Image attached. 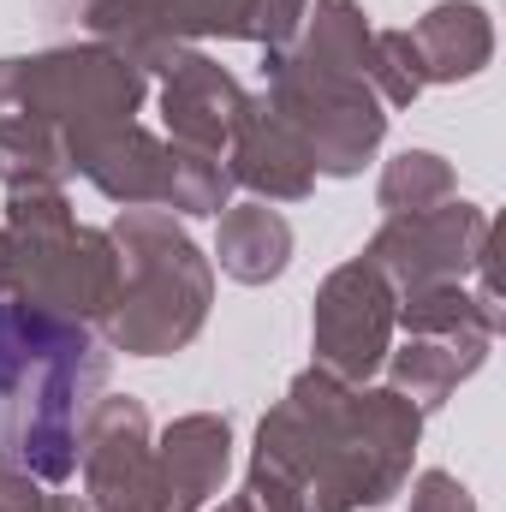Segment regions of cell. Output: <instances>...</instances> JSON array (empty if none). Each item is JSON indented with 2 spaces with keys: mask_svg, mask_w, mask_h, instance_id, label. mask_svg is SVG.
I'll list each match as a JSON object with an SVG mask.
<instances>
[{
  "mask_svg": "<svg viewBox=\"0 0 506 512\" xmlns=\"http://www.w3.org/2000/svg\"><path fill=\"white\" fill-rule=\"evenodd\" d=\"M393 328H405V334H435V340H459V334H489V340H501L506 316H501V304L465 292V280H447V286L399 292Z\"/></svg>",
  "mask_w": 506,
  "mask_h": 512,
  "instance_id": "18",
  "label": "cell"
},
{
  "mask_svg": "<svg viewBox=\"0 0 506 512\" xmlns=\"http://www.w3.org/2000/svg\"><path fill=\"white\" fill-rule=\"evenodd\" d=\"M233 507L239 512H304V489L280 471V465H268V459H251V471H245V489L233 495Z\"/></svg>",
  "mask_w": 506,
  "mask_h": 512,
  "instance_id": "23",
  "label": "cell"
},
{
  "mask_svg": "<svg viewBox=\"0 0 506 512\" xmlns=\"http://www.w3.org/2000/svg\"><path fill=\"white\" fill-rule=\"evenodd\" d=\"M417 447L423 411L405 393L340 382L310 364L256 423L251 459L280 465L304 489V512H364L387 507L411 483Z\"/></svg>",
  "mask_w": 506,
  "mask_h": 512,
  "instance_id": "1",
  "label": "cell"
},
{
  "mask_svg": "<svg viewBox=\"0 0 506 512\" xmlns=\"http://www.w3.org/2000/svg\"><path fill=\"white\" fill-rule=\"evenodd\" d=\"M42 512H90V507H84V495H48Z\"/></svg>",
  "mask_w": 506,
  "mask_h": 512,
  "instance_id": "27",
  "label": "cell"
},
{
  "mask_svg": "<svg viewBox=\"0 0 506 512\" xmlns=\"http://www.w3.org/2000/svg\"><path fill=\"white\" fill-rule=\"evenodd\" d=\"M364 78H370V90L381 96V108H411V102L429 90L411 30H376V36H370V66H364Z\"/></svg>",
  "mask_w": 506,
  "mask_h": 512,
  "instance_id": "22",
  "label": "cell"
},
{
  "mask_svg": "<svg viewBox=\"0 0 506 512\" xmlns=\"http://www.w3.org/2000/svg\"><path fill=\"white\" fill-rule=\"evenodd\" d=\"M42 501H48V483L0 465V512H42Z\"/></svg>",
  "mask_w": 506,
  "mask_h": 512,
  "instance_id": "26",
  "label": "cell"
},
{
  "mask_svg": "<svg viewBox=\"0 0 506 512\" xmlns=\"http://www.w3.org/2000/svg\"><path fill=\"white\" fill-rule=\"evenodd\" d=\"M489 251H495L489 209L447 197L441 209H423V215H387L381 233L358 256L376 262L393 292H417V286L471 280L483 262H495Z\"/></svg>",
  "mask_w": 506,
  "mask_h": 512,
  "instance_id": "7",
  "label": "cell"
},
{
  "mask_svg": "<svg viewBox=\"0 0 506 512\" xmlns=\"http://www.w3.org/2000/svg\"><path fill=\"white\" fill-rule=\"evenodd\" d=\"M393 316H399V292L387 286L376 262H364V256L340 262L316 286V310H310L316 370H328L340 382H370L393 352Z\"/></svg>",
  "mask_w": 506,
  "mask_h": 512,
  "instance_id": "9",
  "label": "cell"
},
{
  "mask_svg": "<svg viewBox=\"0 0 506 512\" xmlns=\"http://www.w3.org/2000/svg\"><path fill=\"white\" fill-rule=\"evenodd\" d=\"M262 78H268V102L310 143L316 173L358 179L364 161H376L381 137H387V108H381V96L370 90V78L340 72V66L304 54L298 42L292 48H274L262 60Z\"/></svg>",
  "mask_w": 506,
  "mask_h": 512,
  "instance_id": "6",
  "label": "cell"
},
{
  "mask_svg": "<svg viewBox=\"0 0 506 512\" xmlns=\"http://www.w3.org/2000/svg\"><path fill=\"white\" fill-rule=\"evenodd\" d=\"M203 512H209V507H203ZM215 512H239V507H233V501H227V507H215Z\"/></svg>",
  "mask_w": 506,
  "mask_h": 512,
  "instance_id": "29",
  "label": "cell"
},
{
  "mask_svg": "<svg viewBox=\"0 0 506 512\" xmlns=\"http://www.w3.org/2000/svg\"><path fill=\"white\" fill-rule=\"evenodd\" d=\"M84 6H90V0H84Z\"/></svg>",
  "mask_w": 506,
  "mask_h": 512,
  "instance_id": "30",
  "label": "cell"
},
{
  "mask_svg": "<svg viewBox=\"0 0 506 512\" xmlns=\"http://www.w3.org/2000/svg\"><path fill=\"white\" fill-rule=\"evenodd\" d=\"M66 179H72V155L54 131L30 126V120H0V185L6 191L66 185Z\"/></svg>",
  "mask_w": 506,
  "mask_h": 512,
  "instance_id": "21",
  "label": "cell"
},
{
  "mask_svg": "<svg viewBox=\"0 0 506 512\" xmlns=\"http://www.w3.org/2000/svg\"><path fill=\"white\" fill-rule=\"evenodd\" d=\"M453 191H459V173H453L447 155H435V149H399L381 167L376 203L387 215H423V209H441Z\"/></svg>",
  "mask_w": 506,
  "mask_h": 512,
  "instance_id": "20",
  "label": "cell"
},
{
  "mask_svg": "<svg viewBox=\"0 0 506 512\" xmlns=\"http://www.w3.org/2000/svg\"><path fill=\"white\" fill-rule=\"evenodd\" d=\"M227 179L245 185L256 203H304L316 191V155L298 137V126L262 96H245L233 137H227Z\"/></svg>",
  "mask_w": 506,
  "mask_h": 512,
  "instance_id": "11",
  "label": "cell"
},
{
  "mask_svg": "<svg viewBox=\"0 0 506 512\" xmlns=\"http://www.w3.org/2000/svg\"><path fill=\"white\" fill-rule=\"evenodd\" d=\"M6 292L66 322H102L120 286V251L102 227H84L60 185L6 191Z\"/></svg>",
  "mask_w": 506,
  "mask_h": 512,
  "instance_id": "4",
  "label": "cell"
},
{
  "mask_svg": "<svg viewBox=\"0 0 506 512\" xmlns=\"http://www.w3.org/2000/svg\"><path fill=\"white\" fill-rule=\"evenodd\" d=\"M239 108H245L239 78L221 60H209L203 48H185L161 78V120H167V143H179V149L227 155Z\"/></svg>",
  "mask_w": 506,
  "mask_h": 512,
  "instance_id": "13",
  "label": "cell"
},
{
  "mask_svg": "<svg viewBox=\"0 0 506 512\" xmlns=\"http://www.w3.org/2000/svg\"><path fill=\"white\" fill-rule=\"evenodd\" d=\"M78 471H84V507L90 512H167L161 465H155V429L143 399L102 393L78 435Z\"/></svg>",
  "mask_w": 506,
  "mask_h": 512,
  "instance_id": "10",
  "label": "cell"
},
{
  "mask_svg": "<svg viewBox=\"0 0 506 512\" xmlns=\"http://www.w3.org/2000/svg\"><path fill=\"white\" fill-rule=\"evenodd\" d=\"M370 36H376V24H370V12H364L358 0H316V6L304 12L298 48L316 54V60H328V66H340V72H358V78H364V66H370Z\"/></svg>",
  "mask_w": 506,
  "mask_h": 512,
  "instance_id": "19",
  "label": "cell"
},
{
  "mask_svg": "<svg viewBox=\"0 0 506 512\" xmlns=\"http://www.w3.org/2000/svg\"><path fill=\"white\" fill-rule=\"evenodd\" d=\"M0 298H6V233H0Z\"/></svg>",
  "mask_w": 506,
  "mask_h": 512,
  "instance_id": "28",
  "label": "cell"
},
{
  "mask_svg": "<svg viewBox=\"0 0 506 512\" xmlns=\"http://www.w3.org/2000/svg\"><path fill=\"white\" fill-rule=\"evenodd\" d=\"M155 465H161L167 512H203L233 471V423L221 411L173 417L155 435Z\"/></svg>",
  "mask_w": 506,
  "mask_h": 512,
  "instance_id": "14",
  "label": "cell"
},
{
  "mask_svg": "<svg viewBox=\"0 0 506 512\" xmlns=\"http://www.w3.org/2000/svg\"><path fill=\"white\" fill-rule=\"evenodd\" d=\"M114 352L66 316L0 304V465L36 483L78 477V435L108 387Z\"/></svg>",
  "mask_w": 506,
  "mask_h": 512,
  "instance_id": "2",
  "label": "cell"
},
{
  "mask_svg": "<svg viewBox=\"0 0 506 512\" xmlns=\"http://www.w3.org/2000/svg\"><path fill=\"white\" fill-rule=\"evenodd\" d=\"M108 239L120 251V286L102 316L108 352L126 358L185 352L215 310V262L167 209H120Z\"/></svg>",
  "mask_w": 506,
  "mask_h": 512,
  "instance_id": "3",
  "label": "cell"
},
{
  "mask_svg": "<svg viewBox=\"0 0 506 512\" xmlns=\"http://www.w3.org/2000/svg\"><path fill=\"white\" fill-rule=\"evenodd\" d=\"M304 12H310V0H251V42L262 54L292 48L304 30Z\"/></svg>",
  "mask_w": 506,
  "mask_h": 512,
  "instance_id": "24",
  "label": "cell"
},
{
  "mask_svg": "<svg viewBox=\"0 0 506 512\" xmlns=\"http://www.w3.org/2000/svg\"><path fill=\"white\" fill-rule=\"evenodd\" d=\"M429 84H471L495 60V18L483 0H441L411 24Z\"/></svg>",
  "mask_w": 506,
  "mask_h": 512,
  "instance_id": "15",
  "label": "cell"
},
{
  "mask_svg": "<svg viewBox=\"0 0 506 512\" xmlns=\"http://www.w3.org/2000/svg\"><path fill=\"white\" fill-rule=\"evenodd\" d=\"M96 42L120 54L143 78L161 72L191 42H251V0H90L84 6Z\"/></svg>",
  "mask_w": 506,
  "mask_h": 512,
  "instance_id": "8",
  "label": "cell"
},
{
  "mask_svg": "<svg viewBox=\"0 0 506 512\" xmlns=\"http://www.w3.org/2000/svg\"><path fill=\"white\" fill-rule=\"evenodd\" d=\"M405 512H477V501H471V489L453 471H417Z\"/></svg>",
  "mask_w": 506,
  "mask_h": 512,
  "instance_id": "25",
  "label": "cell"
},
{
  "mask_svg": "<svg viewBox=\"0 0 506 512\" xmlns=\"http://www.w3.org/2000/svg\"><path fill=\"white\" fill-rule=\"evenodd\" d=\"M143 96L149 78L120 54H108L102 42H66V48L0 60V120H30L54 131L66 149L84 131L137 120Z\"/></svg>",
  "mask_w": 506,
  "mask_h": 512,
  "instance_id": "5",
  "label": "cell"
},
{
  "mask_svg": "<svg viewBox=\"0 0 506 512\" xmlns=\"http://www.w3.org/2000/svg\"><path fill=\"white\" fill-rule=\"evenodd\" d=\"M72 173L90 179L108 203L120 209H167L173 197V143L143 131L137 120H120V126H102V131H84L72 137Z\"/></svg>",
  "mask_w": 506,
  "mask_h": 512,
  "instance_id": "12",
  "label": "cell"
},
{
  "mask_svg": "<svg viewBox=\"0 0 506 512\" xmlns=\"http://www.w3.org/2000/svg\"><path fill=\"white\" fill-rule=\"evenodd\" d=\"M489 334H459V340H435V334H405V346L399 352H387V387L393 393H405L423 417L429 411H441L459 382H471L483 364H489Z\"/></svg>",
  "mask_w": 506,
  "mask_h": 512,
  "instance_id": "16",
  "label": "cell"
},
{
  "mask_svg": "<svg viewBox=\"0 0 506 512\" xmlns=\"http://www.w3.org/2000/svg\"><path fill=\"white\" fill-rule=\"evenodd\" d=\"M215 256H221V274L227 280L268 286L292 262V227L268 203H227L221 209V233H215Z\"/></svg>",
  "mask_w": 506,
  "mask_h": 512,
  "instance_id": "17",
  "label": "cell"
}]
</instances>
